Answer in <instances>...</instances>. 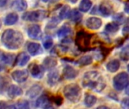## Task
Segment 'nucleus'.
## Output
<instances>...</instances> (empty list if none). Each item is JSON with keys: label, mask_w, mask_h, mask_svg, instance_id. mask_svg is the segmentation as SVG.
Listing matches in <instances>:
<instances>
[{"label": "nucleus", "mask_w": 129, "mask_h": 109, "mask_svg": "<svg viewBox=\"0 0 129 109\" xmlns=\"http://www.w3.org/2000/svg\"><path fill=\"white\" fill-rule=\"evenodd\" d=\"M1 40L3 45L8 49L16 50L22 46L24 39L23 34L20 31L8 29L2 33Z\"/></svg>", "instance_id": "nucleus-1"}, {"label": "nucleus", "mask_w": 129, "mask_h": 109, "mask_svg": "<svg viewBox=\"0 0 129 109\" xmlns=\"http://www.w3.org/2000/svg\"><path fill=\"white\" fill-rule=\"evenodd\" d=\"M82 85L85 88H89L97 93H101L105 89L107 83L99 72L88 71L83 76Z\"/></svg>", "instance_id": "nucleus-2"}, {"label": "nucleus", "mask_w": 129, "mask_h": 109, "mask_svg": "<svg viewBox=\"0 0 129 109\" xmlns=\"http://www.w3.org/2000/svg\"><path fill=\"white\" fill-rule=\"evenodd\" d=\"M63 95L72 103H77L82 97V90L76 83L67 85L63 88Z\"/></svg>", "instance_id": "nucleus-3"}, {"label": "nucleus", "mask_w": 129, "mask_h": 109, "mask_svg": "<svg viewBox=\"0 0 129 109\" xmlns=\"http://www.w3.org/2000/svg\"><path fill=\"white\" fill-rule=\"evenodd\" d=\"M129 83V75L125 72H121L113 78V86L116 90H123Z\"/></svg>", "instance_id": "nucleus-4"}, {"label": "nucleus", "mask_w": 129, "mask_h": 109, "mask_svg": "<svg viewBox=\"0 0 129 109\" xmlns=\"http://www.w3.org/2000/svg\"><path fill=\"white\" fill-rule=\"evenodd\" d=\"M91 39V36L90 34L84 31H80L76 34V44L80 50H83V51L87 50V49L90 45Z\"/></svg>", "instance_id": "nucleus-5"}, {"label": "nucleus", "mask_w": 129, "mask_h": 109, "mask_svg": "<svg viewBox=\"0 0 129 109\" xmlns=\"http://www.w3.org/2000/svg\"><path fill=\"white\" fill-rule=\"evenodd\" d=\"M48 16V11L45 10H36L26 12L23 15V19L27 21L38 22L44 20Z\"/></svg>", "instance_id": "nucleus-6"}, {"label": "nucleus", "mask_w": 129, "mask_h": 109, "mask_svg": "<svg viewBox=\"0 0 129 109\" xmlns=\"http://www.w3.org/2000/svg\"><path fill=\"white\" fill-rule=\"evenodd\" d=\"M27 34L29 37L33 39L39 40L42 38V32L41 27L37 24H33L30 26L27 30Z\"/></svg>", "instance_id": "nucleus-7"}, {"label": "nucleus", "mask_w": 129, "mask_h": 109, "mask_svg": "<svg viewBox=\"0 0 129 109\" xmlns=\"http://www.w3.org/2000/svg\"><path fill=\"white\" fill-rule=\"evenodd\" d=\"M28 77L29 73L26 70H16L11 73L12 79L18 83L25 82L27 80Z\"/></svg>", "instance_id": "nucleus-8"}, {"label": "nucleus", "mask_w": 129, "mask_h": 109, "mask_svg": "<svg viewBox=\"0 0 129 109\" xmlns=\"http://www.w3.org/2000/svg\"><path fill=\"white\" fill-rule=\"evenodd\" d=\"M102 20L101 18L96 17H91L86 20L85 25L86 27L90 30H98L102 26Z\"/></svg>", "instance_id": "nucleus-9"}, {"label": "nucleus", "mask_w": 129, "mask_h": 109, "mask_svg": "<svg viewBox=\"0 0 129 109\" xmlns=\"http://www.w3.org/2000/svg\"><path fill=\"white\" fill-rule=\"evenodd\" d=\"M29 67H30L29 68L30 74L33 77L40 79L43 77V74H44L43 66H40L36 63H33Z\"/></svg>", "instance_id": "nucleus-10"}, {"label": "nucleus", "mask_w": 129, "mask_h": 109, "mask_svg": "<svg viewBox=\"0 0 129 109\" xmlns=\"http://www.w3.org/2000/svg\"><path fill=\"white\" fill-rule=\"evenodd\" d=\"M79 74V71L71 66H66L63 70V75L66 80L75 79Z\"/></svg>", "instance_id": "nucleus-11"}, {"label": "nucleus", "mask_w": 129, "mask_h": 109, "mask_svg": "<svg viewBox=\"0 0 129 109\" xmlns=\"http://www.w3.org/2000/svg\"><path fill=\"white\" fill-rule=\"evenodd\" d=\"M27 50L32 56L39 55L43 52L42 46L36 42H29L27 45Z\"/></svg>", "instance_id": "nucleus-12"}, {"label": "nucleus", "mask_w": 129, "mask_h": 109, "mask_svg": "<svg viewBox=\"0 0 129 109\" xmlns=\"http://www.w3.org/2000/svg\"><path fill=\"white\" fill-rule=\"evenodd\" d=\"M36 106L38 108H52L51 103L48 99V97L45 95L39 97L36 102Z\"/></svg>", "instance_id": "nucleus-13"}, {"label": "nucleus", "mask_w": 129, "mask_h": 109, "mask_svg": "<svg viewBox=\"0 0 129 109\" xmlns=\"http://www.w3.org/2000/svg\"><path fill=\"white\" fill-rule=\"evenodd\" d=\"M42 90V88L39 84H35L28 90L26 95L29 99H34V98H36L41 93Z\"/></svg>", "instance_id": "nucleus-14"}, {"label": "nucleus", "mask_w": 129, "mask_h": 109, "mask_svg": "<svg viewBox=\"0 0 129 109\" xmlns=\"http://www.w3.org/2000/svg\"><path fill=\"white\" fill-rule=\"evenodd\" d=\"M22 94H23V90L18 86L11 85L8 89V95L11 99H14L17 96H20Z\"/></svg>", "instance_id": "nucleus-15"}, {"label": "nucleus", "mask_w": 129, "mask_h": 109, "mask_svg": "<svg viewBox=\"0 0 129 109\" xmlns=\"http://www.w3.org/2000/svg\"><path fill=\"white\" fill-rule=\"evenodd\" d=\"M99 11L104 17H109L113 12V7L108 2H102L99 6Z\"/></svg>", "instance_id": "nucleus-16"}, {"label": "nucleus", "mask_w": 129, "mask_h": 109, "mask_svg": "<svg viewBox=\"0 0 129 109\" xmlns=\"http://www.w3.org/2000/svg\"><path fill=\"white\" fill-rule=\"evenodd\" d=\"M60 78V74L58 71L57 70H53L49 72L48 74V83L51 86H54L57 84Z\"/></svg>", "instance_id": "nucleus-17"}, {"label": "nucleus", "mask_w": 129, "mask_h": 109, "mask_svg": "<svg viewBox=\"0 0 129 109\" xmlns=\"http://www.w3.org/2000/svg\"><path fill=\"white\" fill-rule=\"evenodd\" d=\"M11 8L17 11H24L27 8V2L25 0H14L11 3Z\"/></svg>", "instance_id": "nucleus-18"}, {"label": "nucleus", "mask_w": 129, "mask_h": 109, "mask_svg": "<svg viewBox=\"0 0 129 109\" xmlns=\"http://www.w3.org/2000/svg\"><path fill=\"white\" fill-rule=\"evenodd\" d=\"M42 64L45 69L51 70V69L54 68V67H56V65L57 64V61L55 58L49 56V57H46L44 59Z\"/></svg>", "instance_id": "nucleus-19"}, {"label": "nucleus", "mask_w": 129, "mask_h": 109, "mask_svg": "<svg viewBox=\"0 0 129 109\" xmlns=\"http://www.w3.org/2000/svg\"><path fill=\"white\" fill-rule=\"evenodd\" d=\"M119 67H120V62L117 59H113V60L110 61L106 65L107 71L111 73H115L118 71V70L119 69Z\"/></svg>", "instance_id": "nucleus-20"}, {"label": "nucleus", "mask_w": 129, "mask_h": 109, "mask_svg": "<svg viewBox=\"0 0 129 109\" xmlns=\"http://www.w3.org/2000/svg\"><path fill=\"white\" fill-rule=\"evenodd\" d=\"M14 60V55L10 53H5L0 50V61L6 64H11Z\"/></svg>", "instance_id": "nucleus-21"}, {"label": "nucleus", "mask_w": 129, "mask_h": 109, "mask_svg": "<svg viewBox=\"0 0 129 109\" xmlns=\"http://www.w3.org/2000/svg\"><path fill=\"white\" fill-rule=\"evenodd\" d=\"M97 97L94 95L91 94H86L85 97V100H84V103L86 107L88 108H91L92 106H94L96 102H97Z\"/></svg>", "instance_id": "nucleus-22"}, {"label": "nucleus", "mask_w": 129, "mask_h": 109, "mask_svg": "<svg viewBox=\"0 0 129 109\" xmlns=\"http://www.w3.org/2000/svg\"><path fill=\"white\" fill-rule=\"evenodd\" d=\"M29 61V55H28L25 52H21L17 56V64L19 66H24L26 65L28 61Z\"/></svg>", "instance_id": "nucleus-23"}, {"label": "nucleus", "mask_w": 129, "mask_h": 109, "mask_svg": "<svg viewBox=\"0 0 129 109\" xmlns=\"http://www.w3.org/2000/svg\"><path fill=\"white\" fill-rule=\"evenodd\" d=\"M71 32H72V30H71V27L70 26H68V25H63L57 31V36L60 38L66 37V36H69L71 33Z\"/></svg>", "instance_id": "nucleus-24"}, {"label": "nucleus", "mask_w": 129, "mask_h": 109, "mask_svg": "<svg viewBox=\"0 0 129 109\" xmlns=\"http://www.w3.org/2000/svg\"><path fill=\"white\" fill-rule=\"evenodd\" d=\"M18 20V15L16 13L8 14L5 19V25H13Z\"/></svg>", "instance_id": "nucleus-25"}, {"label": "nucleus", "mask_w": 129, "mask_h": 109, "mask_svg": "<svg viewBox=\"0 0 129 109\" xmlns=\"http://www.w3.org/2000/svg\"><path fill=\"white\" fill-rule=\"evenodd\" d=\"M91 6L92 2H91V0H82L79 4V11L82 12H87L91 9Z\"/></svg>", "instance_id": "nucleus-26"}, {"label": "nucleus", "mask_w": 129, "mask_h": 109, "mask_svg": "<svg viewBox=\"0 0 129 109\" xmlns=\"http://www.w3.org/2000/svg\"><path fill=\"white\" fill-rule=\"evenodd\" d=\"M71 20H73V22H79L81 20L82 15V14L77 10V9H73L70 12L69 17H68Z\"/></svg>", "instance_id": "nucleus-27"}, {"label": "nucleus", "mask_w": 129, "mask_h": 109, "mask_svg": "<svg viewBox=\"0 0 129 109\" xmlns=\"http://www.w3.org/2000/svg\"><path fill=\"white\" fill-rule=\"evenodd\" d=\"M93 61V58L91 55H85L82 56V58H80L77 63L78 64L81 65V66H86V65H89L92 63Z\"/></svg>", "instance_id": "nucleus-28"}, {"label": "nucleus", "mask_w": 129, "mask_h": 109, "mask_svg": "<svg viewBox=\"0 0 129 109\" xmlns=\"http://www.w3.org/2000/svg\"><path fill=\"white\" fill-rule=\"evenodd\" d=\"M119 29V25L118 23H109L106 25L105 27V30L107 32L111 33H116Z\"/></svg>", "instance_id": "nucleus-29"}, {"label": "nucleus", "mask_w": 129, "mask_h": 109, "mask_svg": "<svg viewBox=\"0 0 129 109\" xmlns=\"http://www.w3.org/2000/svg\"><path fill=\"white\" fill-rule=\"evenodd\" d=\"M70 12V8L68 5H64L60 11L59 13V18L60 20H63L65 18H67V17H69Z\"/></svg>", "instance_id": "nucleus-30"}, {"label": "nucleus", "mask_w": 129, "mask_h": 109, "mask_svg": "<svg viewBox=\"0 0 129 109\" xmlns=\"http://www.w3.org/2000/svg\"><path fill=\"white\" fill-rule=\"evenodd\" d=\"M120 58L122 60L127 61L129 60V44L126 45L120 52Z\"/></svg>", "instance_id": "nucleus-31"}, {"label": "nucleus", "mask_w": 129, "mask_h": 109, "mask_svg": "<svg viewBox=\"0 0 129 109\" xmlns=\"http://www.w3.org/2000/svg\"><path fill=\"white\" fill-rule=\"evenodd\" d=\"M53 46V40L50 37H47L43 42V46L46 49H49Z\"/></svg>", "instance_id": "nucleus-32"}, {"label": "nucleus", "mask_w": 129, "mask_h": 109, "mask_svg": "<svg viewBox=\"0 0 129 109\" xmlns=\"http://www.w3.org/2000/svg\"><path fill=\"white\" fill-rule=\"evenodd\" d=\"M17 107L19 108H29V103L26 100H20L17 102Z\"/></svg>", "instance_id": "nucleus-33"}, {"label": "nucleus", "mask_w": 129, "mask_h": 109, "mask_svg": "<svg viewBox=\"0 0 129 109\" xmlns=\"http://www.w3.org/2000/svg\"><path fill=\"white\" fill-rule=\"evenodd\" d=\"M7 80L3 77V76H0V92H2L5 88L6 87L7 85Z\"/></svg>", "instance_id": "nucleus-34"}, {"label": "nucleus", "mask_w": 129, "mask_h": 109, "mask_svg": "<svg viewBox=\"0 0 129 109\" xmlns=\"http://www.w3.org/2000/svg\"><path fill=\"white\" fill-rule=\"evenodd\" d=\"M60 20V19H57V17H53V18L51 20V21L49 22V24H48V27H51V28L55 27L58 24V23H59Z\"/></svg>", "instance_id": "nucleus-35"}, {"label": "nucleus", "mask_w": 129, "mask_h": 109, "mask_svg": "<svg viewBox=\"0 0 129 109\" xmlns=\"http://www.w3.org/2000/svg\"><path fill=\"white\" fill-rule=\"evenodd\" d=\"M121 107L122 108L129 109V98L124 99L122 102H121Z\"/></svg>", "instance_id": "nucleus-36"}, {"label": "nucleus", "mask_w": 129, "mask_h": 109, "mask_svg": "<svg viewBox=\"0 0 129 109\" xmlns=\"http://www.w3.org/2000/svg\"><path fill=\"white\" fill-rule=\"evenodd\" d=\"M113 19H114L115 20H116V23L119 24V23H121V22L123 21V20H124V16H123L122 14H116V15L113 17Z\"/></svg>", "instance_id": "nucleus-37"}, {"label": "nucleus", "mask_w": 129, "mask_h": 109, "mask_svg": "<svg viewBox=\"0 0 129 109\" xmlns=\"http://www.w3.org/2000/svg\"><path fill=\"white\" fill-rule=\"evenodd\" d=\"M54 103H55L57 105H60L62 104L63 100H62V98H61L60 96H57V97H54Z\"/></svg>", "instance_id": "nucleus-38"}, {"label": "nucleus", "mask_w": 129, "mask_h": 109, "mask_svg": "<svg viewBox=\"0 0 129 109\" xmlns=\"http://www.w3.org/2000/svg\"><path fill=\"white\" fill-rule=\"evenodd\" d=\"M15 108L16 107L14 105H8L6 102H0V108Z\"/></svg>", "instance_id": "nucleus-39"}, {"label": "nucleus", "mask_w": 129, "mask_h": 109, "mask_svg": "<svg viewBox=\"0 0 129 109\" xmlns=\"http://www.w3.org/2000/svg\"><path fill=\"white\" fill-rule=\"evenodd\" d=\"M8 0H0V7H4L7 4Z\"/></svg>", "instance_id": "nucleus-40"}, {"label": "nucleus", "mask_w": 129, "mask_h": 109, "mask_svg": "<svg viewBox=\"0 0 129 109\" xmlns=\"http://www.w3.org/2000/svg\"><path fill=\"white\" fill-rule=\"evenodd\" d=\"M125 11L127 14H129V2L126 3L125 5Z\"/></svg>", "instance_id": "nucleus-41"}, {"label": "nucleus", "mask_w": 129, "mask_h": 109, "mask_svg": "<svg viewBox=\"0 0 129 109\" xmlns=\"http://www.w3.org/2000/svg\"><path fill=\"white\" fill-rule=\"evenodd\" d=\"M126 88V90H125V93L128 95V96H129V83H128V85L125 87Z\"/></svg>", "instance_id": "nucleus-42"}, {"label": "nucleus", "mask_w": 129, "mask_h": 109, "mask_svg": "<svg viewBox=\"0 0 129 109\" xmlns=\"http://www.w3.org/2000/svg\"><path fill=\"white\" fill-rule=\"evenodd\" d=\"M125 27L129 28V18L127 19V20H126V22H125Z\"/></svg>", "instance_id": "nucleus-43"}, {"label": "nucleus", "mask_w": 129, "mask_h": 109, "mask_svg": "<svg viewBox=\"0 0 129 109\" xmlns=\"http://www.w3.org/2000/svg\"><path fill=\"white\" fill-rule=\"evenodd\" d=\"M98 108H108V107H107V106H99Z\"/></svg>", "instance_id": "nucleus-44"}, {"label": "nucleus", "mask_w": 129, "mask_h": 109, "mask_svg": "<svg viewBox=\"0 0 129 109\" xmlns=\"http://www.w3.org/2000/svg\"><path fill=\"white\" fill-rule=\"evenodd\" d=\"M70 2H72V3H76V2H77V0H69Z\"/></svg>", "instance_id": "nucleus-45"}, {"label": "nucleus", "mask_w": 129, "mask_h": 109, "mask_svg": "<svg viewBox=\"0 0 129 109\" xmlns=\"http://www.w3.org/2000/svg\"><path fill=\"white\" fill-rule=\"evenodd\" d=\"M57 1H59V0H50V2H52V3L56 2H57Z\"/></svg>", "instance_id": "nucleus-46"}, {"label": "nucleus", "mask_w": 129, "mask_h": 109, "mask_svg": "<svg viewBox=\"0 0 129 109\" xmlns=\"http://www.w3.org/2000/svg\"><path fill=\"white\" fill-rule=\"evenodd\" d=\"M3 69H4V68H3L2 65H0V72H1V71H3Z\"/></svg>", "instance_id": "nucleus-47"}, {"label": "nucleus", "mask_w": 129, "mask_h": 109, "mask_svg": "<svg viewBox=\"0 0 129 109\" xmlns=\"http://www.w3.org/2000/svg\"><path fill=\"white\" fill-rule=\"evenodd\" d=\"M42 1H43L44 2H48L49 0H42Z\"/></svg>", "instance_id": "nucleus-48"}, {"label": "nucleus", "mask_w": 129, "mask_h": 109, "mask_svg": "<svg viewBox=\"0 0 129 109\" xmlns=\"http://www.w3.org/2000/svg\"><path fill=\"white\" fill-rule=\"evenodd\" d=\"M128 68V71L129 72V64H128V68Z\"/></svg>", "instance_id": "nucleus-49"}, {"label": "nucleus", "mask_w": 129, "mask_h": 109, "mask_svg": "<svg viewBox=\"0 0 129 109\" xmlns=\"http://www.w3.org/2000/svg\"><path fill=\"white\" fill-rule=\"evenodd\" d=\"M1 27H2V22H1V20H0V28H1Z\"/></svg>", "instance_id": "nucleus-50"}, {"label": "nucleus", "mask_w": 129, "mask_h": 109, "mask_svg": "<svg viewBox=\"0 0 129 109\" xmlns=\"http://www.w3.org/2000/svg\"><path fill=\"white\" fill-rule=\"evenodd\" d=\"M120 1H123L124 2V1H128V0H120Z\"/></svg>", "instance_id": "nucleus-51"}]
</instances>
